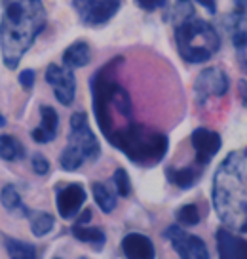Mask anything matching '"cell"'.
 I'll return each mask as SVG.
<instances>
[{
  "label": "cell",
  "instance_id": "1f68e13d",
  "mask_svg": "<svg viewBox=\"0 0 247 259\" xmlns=\"http://www.w3.org/2000/svg\"><path fill=\"white\" fill-rule=\"evenodd\" d=\"M238 88H239V97H241V105L247 107V80H241L238 82Z\"/></svg>",
  "mask_w": 247,
  "mask_h": 259
},
{
  "label": "cell",
  "instance_id": "2e32d148",
  "mask_svg": "<svg viewBox=\"0 0 247 259\" xmlns=\"http://www.w3.org/2000/svg\"><path fill=\"white\" fill-rule=\"evenodd\" d=\"M202 171L204 168L198 166L196 162L190 164V166H183V168H177V166H168L166 168V178L171 185H175L177 189H192V187L196 185L202 178Z\"/></svg>",
  "mask_w": 247,
  "mask_h": 259
},
{
  "label": "cell",
  "instance_id": "30bf717a",
  "mask_svg": "<svg viewBox=\"0 0 247 259\" xmlns=\"http://www.w3.org/2000/svg\"><path fill=\"white\" fill-rule=\"evenodd\" d=\"M72 6L80 21L88 27H99L109 23L120 10V4L111 0H72Z\"/></svg>",
  "mask_w": 247,
  "mask_h": 259
},
{
  "label": "cell",
  "instance_id": "9a60e30c",
  "mask_svg": "<svg viewBox=\"0 0 247 259\" xmlns=\"http://www.w3.org/2000/svg\"><path fill=\"white\" fill-rule=\"evenodd\" d=\"M57 130H59L57 111L50 105H40V124L31 132L32 141L40 143V145L52 143L57 138Z\"/></svg>",
  "mask_w": 247,
  "mask_h": 259
},
{
  "label": "cell",
  "instance_id": "e0dca14e",
  "mask_svg": "<svg viewBox=\"0 0 247 259\" xmlns=\"http://www.w3.org/2000/svg\"><path fill=\"white\" fill-rule=\"evenodd\" d=\"M91 61V48L88 42L76 40L63 52V65L69 69H82Z\"/></svg>",
  "mask_w": 247,
  "mask_h": 259
},
{
  "label": "cell",
  "instance_id": "ba28073f",
  "mask_svg": "<svg viewBox=\"0 0 247 259\" xmlns=\"http://www.w3.org/2000/svg\"><path fill=\"white\" fill-rule=\"evenodd\" d=\"M230 78L219 67H208L198 74L194 82V92L200 105H204L209 97H223L228 94Z\"/></svg>",
  "mask_w": 247,
  "mask_h": 259
},
{
  "label": "cell",
  "instance_id": "5bb4252c",
  "mask_svg": "<svg viewBox=\"0 0 247 259\" xmlns=\"http://www.w3.org/2000/svg\"><path fill=\"white\" fill-rule=\"evenodd\" d=\"M120 250L126 259H156L154 242L143 233H128L120 242Z\"/></svg>",
  "mask_w": 247,
  "mask_h": 259
},
{
  "label": "cell",
  "instance_id": "3957f363",
  "mask_svg": "<svg viewBox=\"0 0 247 259\" xmlns=\"http://www.w3.org/2000/svg\"><path fill=\"white\" fill-rule=\"evenodd\" d=\"M107 141L131 164L141 168H152L160 164L169 151V138L166 134L137 122H129L128 126L114 130Z\"/></svg>",
  "mask_w": 247,
  "mask_h": 259
},
{
  "label": "cell",
  "instance_id": "44dd1931",
  "mask_svg": "<svg viewBox=\"0 0 247 259\" xmlns=\"http://www.w3.org/2000/svg\"><path fill=\"white\" fill-rule=\"evenodd\" d=\"M2 244H4L10 259H38L36 248L31 242H25L21 238L4 235L2 236Z\"/></svg>",
  "mask_w": 247,
  "mask_h": 259
},
{
  "label": "cell",
  "instance_id": "f546056e",
  "mask_svg": "<svg viewBox=\"0 0 247 259\" xmlns=\"http://www.w3.org/2000/svg\"><path fill=\"white\" fill-rule=\"evenodd\" d=\"M135 4L144 12H156L168 6V0H135Z\"/></svg>",
  "mask_w": 247,
  "mask_h": 259
},
{
  "label": "cell",
  "instance_id": "d4e9b609",
  "mask_svg": "<svg viewBox=\"0 0 247 259\" xmlns=\"http://www.w3.org/2000/svg\"><path fill=\"white\" fill-rule=\"evenodd\" d=\"M86 162V156L80 153L76 147L67 145L63 149V153L59 154V166L65 171H76L82 168V164Z\"/></svg>",
  "mask_w": 247,
  "mask_h": 259
},
{
  "label": "cell",
  "instance_id": "ac0fdd59",
  "mask_svg": "<svg viewBox=\"0 0 247 259\" xmlns=\"http://www.w3.org/2000/svg\"><path fill=\"white\" fill-rule=\"evenodd\" d=\"M71 235L80 240V242L88 244L91 246L95 251H101L103 250V246L107 244V235H105L103 229H99V227H91L88 225H80V223H74L71 229Z\"/></svg>",
  "mask_w": 247,
  "mask_h": 259
},
{
  "label": "cell",
  "instance_id": "7402d4cb",
  "mask_svg": "<svg viewBox=\"0 0 247 259\" xmlns=\"http://www.w3.org/2000/svg\"><path fill=\"white\" fill-rule=\"evenodd\" d=\"M91 194H93V200L99 206V210L103 213H112L118 206V196L112 193L109 187L101 183V181H95L91 183Z\"/></svg>",
  "mask_w": 247,
  "mask_h": 259
},
{
  "label": "cell",
  "instance_id": "9c48e42d",
  "mask_svg": "<svg viewBox=\"0 0 247 259\" xmlns=\"http://www.w3.org/2000/svg\"><path fill=\"white\" fill-rule=\"evenodd\" d=\"M46 82H48L56 99L65 107H71L76 96V76L72 73V69L65 65L50 63L46 67Z\"/></svg>",
  "mask_w": 247,
  "mask_h": 259
},
{
  "label": "cell",
  "instance_id": "7a4b0ae2",
  "mask_svg": "<svg viewBox=\"0 0 247 259\" xmlns=\"http://www.w3.org/2000/svg\"><path fill=\"white\" fill-rule=\"evenodd\" d=\"M211 202L226 229L247 233V171L243 153L232 151L215 170Z\"/></svg>",
  "mask_w": 247,
  "mask_h": 259
},
{
  "label": "cell",
  "instance_id": "d6986e66",
  "mask_svg": "<svg viewBox=\"0 0 247 259\" xmlns=\"http://www.w3.org/2000/svg\"><path fill=\"white\" fill-rule=\"evenodd\" d=\"M0 202L4 206V210L8 211V213H14V215H23V218H27L29 211H31L25 206L23 198H21L19 191L16 189V185H12V183L2 187V191H0Z\"/></svg>",
  "mask_w": 247,
  "mask_h": 259
},
{
  "label": "cell",
  "instance_id": "8fae6325",
  "mask_svg": "<svg viewBox=\"0 0 247 259\" xmlns=\"http://www.w3.org/2000/svg\"><path fill=\"white\" fill-rule=\"evenodd\" d=\"M86 200L88 193L82 183H61L56 187V208L63 219L76 218Z\"/></svg>",
  "mask_w": 247,
  "mask_h": 259
},
{
  "label": "cell",
  "instance_id": "6da1fadb",
  "mask_svg": "<svg viewBox=\"0 0 247 259\" xmlns=\"http://www.w3.org/2000/svg\"><path fill=\"white\" fill-rule=\"evenodd\" d=\"M48 14L42 0H14L0 17V54L10 71H16L23 56L46 29Z\"/></svg>",
  "mask_w": 247,
  "mask_h": 259
},
{
  "label": "cell",
  "instance_id": "83f0119b",
  "mask_svg": "<svg viewBox=\"0 0 247 259\" xmlns=\"http://www.w3.org/2000/svg\"><path fill=\"white\" fill-rule=\"evenodd\" d=\"M31 168L36 176H46L50 171V160L40 153H34L31 156Z\"/></svg>",
  "mask_w": 247,
  "mask_h": 259
},
{
  "label": "cell",
  "instance_id": "cb8c5ba5",
  "mask_svg": "<svg viewBox=\"0 0 247 259\" xmlns=\"http://www.w3.org/2000/svg\"><path fill=\"white\" fill-rule=\"evenodd\" d=\"M29 227H31V233L34 236H42L50 235L52 231H54V227H56V218L48 213V211H29Z\"/></svg>",
  "mask_w": 247,
  "mask_h": 259
},
{
  "label": "cell",
  "instance_id": "74e56055",
  "mask_svg": "<svg viewBox=\"0 0 247 259\" xmlns=\"http://www.w3.org/2000/svg\"><path fill=\"white\" fill-rule=\"evenodd\" d=\"M78 259H88V257H78Z\"/></svg>",
  "mask_w": 247,
  "mask_h": 259
},
{
  "label": "cell",
  "instance_id": "4fadbf2b",
  "mask_svg": "<svg viewBox=\"0 0 247 259\" xmlns=\"http://www.w3.org/2000/svg\"><path fill=\"white\" fill-rule=\"evenodd\" d=\"M215 242L219 259H247V240L234 235L230 229H217Z\"/></svg>",
  "mask_w": 247,
  "mask_h": 259
},
{
  "label": "cell",
  "instance_id": "603a6c76",
  "mask_svg": "<svg viewBox=\"0 0 247 259\" xmlns=\"http://www.w3.org/2000/svg\"><path fill=\"white\" fill-rule=\"evenodd\" d=\"M25 147L17 138L10 134H0V158L6 162H16L25 158Z\"/></svg>",
  "mask_w": 247,
  "mask_h": 259
},
{
  "label": "cell",
  "instance_id": "4dcf8cb0",
  "mask_svg": "<svg viewBox=\"0 0 247 259\" xmlns=\"http://www.w3.org/2000/svg\"><path fill=\"white\" fill-rule=\"evenodd\" d=\"M91 218H93V213H91V210H89V208H86V210H80V213L76 215V223H80V225H88L89 221H91Z\"/></svg>",
  "mask_w": 247,
  "mask_h": 259
},
{
  "label": "cell",
  "instance_id": "d590c367",
  "mask_svg": "<svg viewBox=\"0 0 247 259\" xmlns=\"http://www.w3.org/2000/svg\"><path fill=\"white\" fill-rule=\"evenodd\" d=\"M243 156H245V158H247V149H245V151H243Z\"/></svg>",
  "mask_w": 247,
  "mask_h": 259
},
{
  "label": "cell",
  "instance_id": "5b68a950",
  "mask_svg": "<svg viewBox=\"0 0 247 259\" xmlns=\"http://www.w3.org/2000/svg\"><path fill=\"white\" fill-rule=\"evenodd\" d=\"M124 63V57H112L109 63H105L101 69H97L93 76L89 78V94H91V107H93V116L101 134L109 139L114 132V118H112L111 109V90L112 84L116 82L118 69Z\"/></svg>",
  "mask_w": 247,
  "mask_h": 259
},
{
  "label": "cell",
  "instance_id": "4316f807",
  "mask_svg": "<svg viewBox=\"0 0 247 259\" xmlns=\"http://www.w3.org/2000/svg\"><path fill=\"white\" fill-rule=\"evenodd\" d=\"M112 183H114V189H116L118 196L128 198L131 194V179H129V174L124 168H116L114 176H112Z\"/></svg>",
  "mask_w": 247,
  "mask_h": 259
},
{
  "label": "cell",
  "instance_id": "8992f818",
  "mask_svg": "<svg viewBox=\"0 0 247 259\" xmlns=\"http://www.w3.org/2000/svg\"><path fill=\"white\" fill-rule=\"evenodd\" d=\"M76 147L80 153L86 156V162H97L101 156V145L97 141L95 134L91 132L88 122V114L84 111L71 114V132H69V143Z\"/></svg>",
  "mask_w": 247,
  "mask_h": 259
},
{
  "label": "cell",
  "instance_id": "484cf974",
  "mask_svg": "<svg viewBox=\"0 0 247 259\" xmlns=\"http://www.w3.org/2000/svg\"><path fill=\"white\" fill-rule=\"evenodd\" d=\"M177 225L183 227H196L200 223V210L196 204H184L175 211Z\"/></svg>",
  "mask_w": 247,
  "mask_h": 259
},
{
  "label": "cell",
  "instance_id": "836d02e7",
  "mask_svg": "<svg viewBox=\"0 0 247 259\" xmlns=\"http://www.w3.org/2000/svg\"><path fill=\"white\" fill-rule=\"evenodd\" d=\"M6 126V118H4V114L0 113V128H4Z\"/></svg>",
  "mask_w": 247,
  "mask_h": 259
},
{
  "label": "cell",
  "instance_id": "8d00e7d4",
  "mask_svg": "<svg viewBox=\"0 0 247 259\" xmlns=\"http://www.w3.org/2000/svg\"><path fill=\"white\" fill-rule=\"evenodd\" d=\"M52 259H61V257H52Z\"/></svg>",
  "mask_w": 247,
  "mask_h": 259
},
{
  "label": "cell",
  "instance_id": "d6a6232c",
  "mask_svg": "<svg viewBox=\"0 0 247 259\" xmlns=\"http://www.w3.org/2000/svg\"><path fill=\"white\" fill-rule=\"evenodd\" d=\"M194 2H198L200 6H204V8L208 10L209 14H215V12H217L215 0H194Z\"/></svg>",
  "mask_w": 247,
  "mask_h": 259
},
{
  "label": "cell",
  "instance_id": "e575fe53",
  "mask_svg": "<svg viewBox=\"0 0 247 259\" xmlns=\"http://www.w3.org/2000/svg\"><path fill=\"white\" fill-rule=\"evenodd\" d=\"M111 2H116V4H122V0H111Z\"/></svg>",
  "mask_w": 247,
  "mask_h": 259
},
{
  "label": "cell",
  "instance_id": "277c9868",
  "mask_svg": "<svg viewBox=\"0 0 247 259\" xmlns=\"http://www.w3.org/2000/svg\"><path fill=\"white\" fill-rule=\"evenodd\" d=\"M175 42L179 56L192 65L209 61L221 48L217 29L200 17H188L175 23Z\"/></svg>",
  "mask_w": 247,
  "mask_h": 259
},
{
  "label": "cell",
  "instance_id": "52a82bcc",
  "mask_svg": "<svg viewBox=\"0 0 247 259\" xmlns=\"http://www.w3.org/2000/svg\"><path fill=\"white\" fill-rule=\"evenodd\" d=\"M164 236L171 242L179 259H211L206 242L200 236L186 233L181 225H169Z\"/></svg>",
  "mask_w": 247,
  "mask_h": 259
},
{
  "label": "cell",
  "instance_id": "ffe728a7",
  "mask_svg": "<svg viewBox=\"0 0 247 259\" xmlns=\"http://www.w3.org/2000/svg\"><path fill=\"white\" fill-rule=\"evenodd\" d=\"M111 109L116 111L118 114H122L124 118H128L129 122L133 118V103H131V97H129L128 90L124 88L118 80L112 84V90H111Z\"/></svg>",
  "mask_w": 247,
  "mask_h": 259
},
{
  "label": "cell",
  "instance_id": "7c38bea8",
  "mask_svg": "<svg viewBox=\"0 0 247 259\" xmlns=\"http://www.w3.org/2000/svg\"><path fill=\"white\" fill-rule=\"evenodd\" d=\"M190 143L196 154V164L206 168L223 147L221 136L209 128H196L190 134Z\"/></svg>",
  "mask_w": 247,
  "mask_h": 259
},
{
  "label": "cell",
  "instance_id": "f1b7e54d",
  "mask_svg": "<svg viewBox=\"0 0 247 259\" xmlns=\"http://www.w3.org/2000/svg\"><path fill=\"white\" fill-rule=\"evenodd\" d=\"M17 80H19V84H21V88H23L25 92H31L32 86H34V80H36V74H34L32 69H25V71L19 73Z\"/></svg>",
  "mask_w": 247,
  "mask_h": 259
}]
</instances>
